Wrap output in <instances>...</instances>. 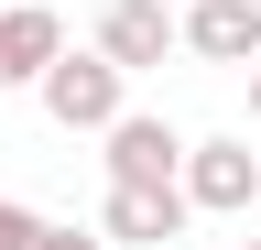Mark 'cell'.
<instances>
[{
  "instance_id": "obj_3",
  "label": "cell",
  "mask_w": 261,
  "mask_h": 250,
  "mask_svg": "<svg viewBox=\"0 0 261 250\" xmlns=\"http://www.w3.org/2000/svg\"><path fill=\"white\" fill-rule=\"evenodd\" d=\"M87 44L109 54L120 76H142V66H163V54H174V0H98Z\"/></svg>"
},
{
  "instance_id": "obj_4",
  "label": "cell",
  "mask_w": 261,
  "mask_h": 250,
  "mask_svg": "<svg viewBox=\"0 0 261 250\" xmlns=\"http://www.w3.org/2000/svg\"><path fill=\"white\" fill-rule=\"evenodd\" d=\"M174 54L250 66V54H261V0H174Z\"/></svg>"
},
{
  "instance_id": "obj_7",
  "label": "cell",
  "mask_w": 261,
  "mask_h": 250,
  "mask_svg": "<svg viewBox=\"0 0 261 250\" xmlns=\"http://www.w3.org/2000/svg\"><path fill=\"white\" fill-rule=\"evenodd\" d=\"M55 44H65V22L44 11V0H0V98L44 76V54H55Z\"/></svg>"
},
{
  "instance_id": "obj_10",
  "label": "cell",
  "mask_w": 261,
  "mask_h": 250,
  "mask_svg": "<svg viewBox=\"0 0 261 250\" xmlns=\"http://www.w3.org/2000/svg\"><path fill=\"white\" fill-rule=\"evenodd\" d=\"M240 76H250V131H261V54H250V66H240Z\"/></svg>"
},
{
  "instance_id": "obj_1",
  "label": "cell",
  "mask_w": 261,
  "mask_h": 250,
  "mask_svg": "<svg viewBox=\"0 0 261 250\" xmlns=\"http://www.w3.org/2000/svg\"><path fill=\"white\" fill-rule=\"evenodd\" d=\"M33 98H44L55 131H109V120L130 109V76H120L98 44H55V54H44V76H33Z\"/></svg>"
},
{
  "instance_id": "obj_2",
  "label": "cell",
  "mask_w": 261,
  "mask_h": 250,
  "mask_svg": "<svg viewBox=\"0 0 261 250\" xmlns=\"http://www.w3.org/2000/svg\"><path fill=\"white\" fill-rule=\"evenodd\" d=\"M174 185H185V207H196V217H250V207H261V152H250L240 131H218V142H185Z\"/></svg>"
},
{
  "instance_id": "obj_9",
  "label": "cell",
  "mask_w": 261,
  "mask_h": 250,
  "mask_svg": "<svg viewBox=\"0 0 261 250\" xmlns=\"http://www.w3.org/2000/svg\"><path fill=\"white\" fill-rule=\"evenodd\" d=\"M33 250H109V239H98V229H55V217H44V229H33Z\"/></svg>"
},
{
  "instance_id": "obj_5",
  "label": "cell",
  "mask_w": 261,
  "mask_h": 250,
  "mask_svg": "<svg viewBox=\"0 0 261 250\" xmlns=\"http://www.w3.org/2000/svg\"><path fill=\"white\" fill-rule=\"evenodd\" d=\"M185 185H109V196H98V239H130V250H163V239H185Z\"/></svg>"
},
{
  "instance_id": "obj_6",
  "label": "cell",
  "mask_w": 261,
  "mask_h": 250,
  "mask_svg": "<svg viewBox=\"0 0 261 250\" xmlns=\"http://www.w3.org/2000/svg\"><path fill=\"white\" fill-rule=\"evenodd\" d=\"M98 142H109V185H174V163H185V131L152 109H120Z\"/></svg>"
},
{
  "instance_id": "obj_8",
  "label": "cell",
  "mask_w": 261,
  "mask_h": 250,
  "mask_svg": "<svg viewBox=\"0 0 261 250\" xmlns=\"http://www.w3.org/2000/svg\"><path fill=\"white\" fill-rule=\"evenodd\" d=\"M33 229H44V217H33L22 196H0V250H33Z\"/></svg>"
},
{
  "instance_id": "obj_11",
  "label": "cell",
  "mask_w": 261,
  "mask_h": 250,
  "mask_svg": "<svg viewBox=\"0 0 261 250\" xmlns=\"http://www.w3.org/2000/svg\"><path fill=\"white\" fill-rule=\"evenodd\" d=\"M240 250H261V239H240Z\"/></svg>"
}]
</instances>
